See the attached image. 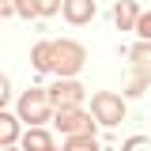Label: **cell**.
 Segmentation results:
<instances>
[{
    "label": "cell",
    "mask_w": 151,
    "mask_h": 151,
    "mask_svg": "<svg viewBox=\"0 0 151 151\" xmlns=\"http://www.w3.org/2000/svg\"><path fill=\"white\" fill-rule=\"evenodd\" d=\"M91 113L102 121V125H117L121 117H125V106H121V98L110 91H102V94H94L91 98Z\"/></svg>",
    "instance_id": "1"
},
{
    "label": "cell",
    "mask_w": 151,
    "mask_h": 151,
    "mask_svg": "<svg viewBox=\"0 0 151 151\" xmlns=\"http://www.w3.org/2000/svg\"><path fill=\"white\" fill-rule=\"evenodd\" d=\"M19 113H23V121H45V113H49V98L42 91H27L23 94V102H19Z\"/></svg>",
    "instance_id": "2"
},
{
    "label": "cell",
    "mask_w": 151,
    "mask_h": 151,
    "mask_svg": "<svg viewBox=\"0 0 151 151\" xmlns=\"http://www.w3.org/2000/svg\"><path fill=\"white\" fill-rule=\"evenodd\" d=\"M53 68H60V72H76L79 64H83V49L79 45H72V42H57L53 45Z\"/></svg>",
    "instance_id": "3"
},
{
    "label": "cell",
    "mask_w": 151,
    "mask_h": 151,
    "mask_svg": "<svg viewBox=\"0 0 151 151\" xmlns=\"http://www.w3.org/2000/svg\"><path fill=\"white\" fill-rule=\"evenodd\" d=\"M94 15V0H64V19L68 23H87Z\"/></svg>",
    "instance_id": "4"
},
{
    "label": "cell",
    "mask_w": 151,
    "mask_h": 151,
    "mask_svg": "<svg viewBox=\"0 0 151 151\" xmlns=\"http://www.w3.org/2000/svg\"><path fill=\"white\" fill-rule=\"evenodd\" d=\"M79 87H76V83H57L53 87V102L57 106H72V102H79Z\"/></svg>",
    "instance_id": "5"
},
{
    "label": "cell",
    "mask_w": 151,
    "mask_h": 151,
    "mask_svg": "<svg viewBox=\"0 0 151 151\" xmlns=\"http://www.w3.org/2000/svg\"><path fill=\"white\" fill-rule=\"evenodd\" d=\"M83 121H87L83 113H76V110H60V129H64V132H79V129H87Z\"/></svg>",
    "instance_id": "6"
},
{
    "label": "cell",
    "mask_w": 151,
    "mask_h": 151,
    "mask_svg": "<svg viewBox=\"0 0 151 151\" xmlns=\"http://www.w3.org/2000/svg\"><path fill=\"white\" fill-rule=\"evenodd\" d=\"M113 19H117V27L125 30V27H132V19H136V8H132L129 0H121V4L113 8Z\"/></svg>",
    "instance_id": "7"
},
{
    "label": "cell",
    "mask_w": 151,
    "mask_h": 151,
    "mask_svg": "<svg viewBox=\"0 0 151 151\" xmlns=\"http://www.w3.org/2000/svg\"><path fill=\"white\" fill-rule=\"evenodd\" d=\"M49 57H53V45H45V42H42V45H34V68H38V72L53 68V60H49Z\"/></svg>",
    "instance_id": "8"
},
{
    "label": "cell",
    "mask_w": 151,
    "mask_h": 151,
    "mask_svg": "<svg viewBox=\"0 0 151 151\" xmlns=\"http://www.w3.org/2000/svg\"><path fill=\"white\" fill-rule=\"evenodd\" d=\"M27 151H53V144H49V136H45V132H30V136H27Z\"/></svg>",
    "instance_id": "9"
},
{
    "label": "cell",
    "mask_w": 151,
    "mask_h": 151,
    "mask_svg": "<svg viewBox=\"0 0 151 151\" xmlns=\"http://www.w3.org/2000/svg\"><path fill=\"white\" fill-rule=\"evenodd\" d=\"M68 151H98V144H94L91 136H72L68 140Z\"/></svg>",
    "instance_id": "10"
},
{
    "label": "cell",
    "mask_w": 151,
    "mask_h": 151,
    "mask_svg": "<svg viewBox=\"0 0 151 151\" xmlns=\"http://www.w3.org/2000/svg\"><path fill=\"white\" fill-rule=\"evenodd\" d=\"M132 57H136V64H140V68H151V49H147V45L132 49Z\"/></svg>",
    "instance_id": "11"
},
{
    "label": "cell",
    "mask_w": 151,
    "mask_h": 151,
    "mask_svg": "<svg viewBox=\"0 0 151 151\" xmlns=\"http://www.w3.org/2000/svg\"><path fill=\"white\" fill-rule=\"evenodd\" d=\"M136 34H140V38H151V15H140V19H136Z\"/></svg>",
    "instance_id": "12"
},
{
    "label": "cell",
    "mask_w": 151,
    "mask_h": 151,
    "mask_svg": "<svg viewBox=\"0 0 151 151\" xmlns=\"http://www.w3.org/2000/svg\"><path fill=\"white\" fill-rule=\"evenodd\" d=\"M125 151H151V147H147V140H144V136H132L129 144H125Z\"/></svg>",
    "instance_id": "13"
},
{
    "label": "cell",
    "mask_w": 151,
    "mask_h": 151,
    "mask_svg": "<svg viewBox=\"0 0 151 151\" xmlns=\"http://www.w3.org/2000/svg\"><path fill=\"white\" fill-rule=\"evenodd\" d=\"M34 12H57V0H34Z\"/></svg>",
    "instance_id": "14"
},
{
    "label": "cell",
    "mask_w": 151,
    "mask_h": 151,
    "mask_svg": "<svg viewBox=\"0 0 151 151\" xmlns=\"http://www.w3.org/2000/svg\"><path fill=\"white\" fill-rule=\"evenodd\" d=\"M4 98H8V79L0 76V106H4Z\"/></svg>",
    "instance_id": "15"
},
{
    "label": "cell",
    "mask_w": 151,
    "mask_h": 151,
    "mask_svg": "<svg viewBox=\"0 0 151 151\" xmlns=\"http://www.w3.org/2000/svg\"><path fill=\"white\" fill-rule=\"evenodd\" d=\"M8 8H12V4H8V0H0V12H8Z\"/></svg>",
    "instance_id": "16"
}]
</instances>
